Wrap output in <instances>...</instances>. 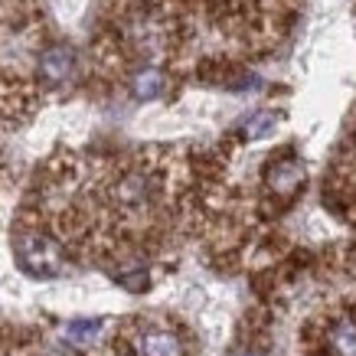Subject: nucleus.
<instances>
[{
	"label": "nucleus",
	"instance_id": "1",
	"mask_svg": "<svg viewBox=\"0 0 356 356\" xmlns=\"http://www.w3.org/2000/svg\"><path fill=\"white\" fill-rule=\"evenodd\" d=\"M17 261L33 278H56L63 271V252H59V245H56L53 238L36 236V232L23 236L17 242Z\"/></svg>",
	"mask_w": 356,
	"mask_h": 356
},
{
	"label": "nucleus",
	"instance_id": "2",
	"mask_svg": "<svg viewBox=\"0 0 356 356\" xmlns=\"http://www.w3.org/2000/svg\"><path fill=\"white\" fill-rule=\"evenodd\" d=\"M76 69V53L69 46H49L43 56H40V79L49 82V86H59L72 76Z\"/></svg>",
	"mask_w": 356,
	"mask_h": 356
},
{
	"label": "nucleus",
	"instance_id": "3",
	"mask_svg": "<svg viewBox=\"0 0 356 356\" xmlns=\"http://www.w3.org/2000/svg\"><path fill=\"white\" fill-rule=\"evenodd\" d=\"M140 353L144 356H184L180 340L170 330H147L140 337Z\"/></svg>",
	"mask_w": 356,
	"mask_h": 356
},
{
	"label": "nucleus",
	"instance_id": "4",
	"mask_svg": "<svg viewBox=\"0 0 356 356\" xmlns=\"http://www.w3.org/2000/svg\"><path fill=\"white\" fill-rule=\"evenodd\" d=\"M163 72L161 69H140V72H134V79H131V95L138 98V102H154V98H161L163 92Z\"/></svg>",
	"mask_w": 356,
	"mask_h": 356
},
{
	"label": "nucleus",
	"instance_id": "5",
	"mask_svg": "<svg viewBox=\"0 0 356 356\" xmlns=\"http://www.w3.org/2000/svg\"><path fill=\"white\" fill-rule=\"evenodd\" d=\"M301 180H304V167L294 161L278 163V167L268 170V186L275 193H294V190L301 186Z\"/></svg>",
	"mask_w": 356,
	"mask_h": 356
},
{
	"label": "nucleus",
	"instance_id": "6",
	"mask_svg": "<svg viewBox=\"0 0 356 356\" xmlns=\"http://www.w3.org/2000/svg\"><path fill=\"white\" fill-rule=\"evenodd\" d=\"M330 346L337 356H356V324L353 321H340L330 334Z\"/></svg>",
	"mask_w": 356,
	"mask_h": 356
},
{
	"label": "nucleus",
	"instance_id": "7",
	"mask_svg": "<svg viewBox=\"0 0 356 356\" xmlns=\"http://www.w3.org/2000/svg\"><path fill=\"white\" fill-rule=\"evenodd\" d=\"M118 200L128 206H140L147 200V180H144L140 173H128L118 184Z\"/></svg>",
	"mask_w": 356,
	"mask_h": 356
},
{
	"label": "nucleus",
	"instance_id": "8",
	"mask_svg": "<svg viewBox=\"0 0 356 356\" xmlns=\"http://www.w3.org/2000/svg\"><path fill=\"white\" fill-rule=\"evenodd\" d=\"M98 334H102V321H76V324L65 327V337L72 343H92Z\"/></svg>",
	"mask_w": 356,
	"mask_h": 356
},
{
	"label": "nucleus",
	"instance_id": "9",
	"mask_svg": "<svg viewBox=\"0 0 356 356\" xmlns=\"http://www.w3.org/2000/svg\"><path fill=\"white\" fill-rule=\"evenodd\" d=\"M275 128V115L271 111H259V115H252L245 121V134L248 138H261V134H268Z\"/></svg>",
	"mask_w": 356,
	"mask_h": 356
},
{
	"label": "nucleus",
	"instance_id": "10",
	"mask_svg": "<svg viewBox=\"0 0 356 356\" xmlns=\"http://www.w3.org/2000/svg\"><path fill=\"white\" fill-rule=\"evenodd\" d=\"M245 356H259V353H245Z\"/></svg>",
	"mask_w": 356,
	"mask_h": 356
}]
</instances>
